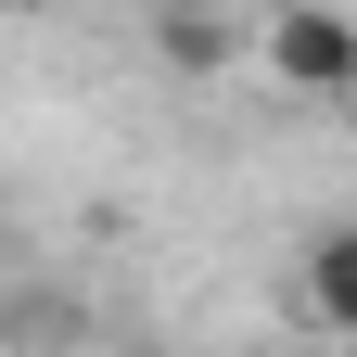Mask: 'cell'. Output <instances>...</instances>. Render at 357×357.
Instances as JSON below:
<instances>
[{
	"instance_id": "1",
	"label": "cell",
	"mask_w": 357,
	"mask_h": 357,
	"mask_svg": "<svg viewBox=\"0 0 357 357\" xmlns=\"http://www.w3.org/2000/svg\"><path fill=\"white\" fill-rule=\"evenodd\" d=\"M255 64L281 77L294 102H344V89H357V38H344V13H332V0H281Z\"/></svg>"
},
{
	"instance_id": "2",
	"label": "cell",
	"mask_w": 357,
	"mask_h": 357,
	"mask_svg": "<svg viewBox=\"0 0 357 357\" xmlns=\"http://www.w3.org/2000/svg\"><path fill=\"white\" fill-rule=\"evenodd\" d=\"M294 294H306V319H319V332H357V230H344V217H332L319 243H306Z\"/></svg>"
},
{
	"instance_id": "3",
	"label": "cell",
	"mask_w": 357,
	"mask_h": 357,
	"mask_svg": "<svg viewBox=\"0 0 357 357\" xmlns=\"http://www.w3.org/2000/svg\"><path fill=\"white\" fill-rule=\"evenodd\" d=\"M0 268H13V230H0Z\"/></svg>"
}]
</instances>
